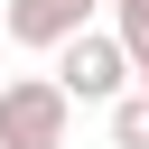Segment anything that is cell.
I'll return each mask as SVG.
<instances>
[{
  "label": "cell",
  "instance_id": "7a4b0ae2",
  "mask_svg": "<svg viewBox=\"0 0 149 149\" xmlns=\"http://www.w3.org/2000/svg\"><path fill=\"white\" fill-rule=\"evenodd\" d=\"M56 84H65V102H74V112H84V102H102V112H112V102L140 84V65H130V47H121L112 28H84V37H65V47H56Z\"/></svg>",
  "mask_w": 149,
  "mask_h": 149
},
{
  "label": "cell",
  "instance_id": "277c9868",
  "mask_svg": "<svg viewBox=\"0 0 149 149\" xmlns=\"http://www.w3.org/2000/svg\"><path fill=\"white\" fill-rule=\"evenodd\" d=\"M112 149H149V93H140V84L112 102Z\"/></svg>",
  "mask_w": 149,
  "mask_h": 149
},
{
  "label": "cell",
  "instance_id": "5b68a950",
  "mask_svg": "<svg viewBox=\"0 0 149 149\" xmlns=\"http://www.w3.org/2000/svg\"><path fill=\"white\" fill-rule=\"evenodd\" d=\"M102 19H112V37L130 47V65L149 56V0H102Z\"/></svg>",
  "mask_w": 149,
  "mask_h": 149
},
{
  "label": "cell",
  "instance_id": "8992f818",
  "mask_svg": "<svg viewBox=\"0 0 149 149\" xmlns=\"http://www.w3.org/2000/svg\"><path fill=\"white\" fill-rule=\"evenodd\" d=\"M140 93H149V56H140Z\"/></svg>",
  "mask_w": 149,
  "mask_h": 149
},
{
  "label": "cell",
  "instance_id": "3957f363",
  "mask_svg": "<svg viewBox=\"0 0 149 149\" xmlns=\"http://www.w3.org/2000/svg\"><path fill=\"white\" fill-rule=\"evenodd\" d=\"M102 19V0H0V28L28 47V56H56L65 37H84Z\"/></svg>",
  "mask_w": 149,
  "mask_h": 149
},
{
  "label": "cell",
  "instance_id": "6da1fadb",
  "mask_svg": "<svg viewBox=\"0 0 149 149\" xmlns=\"http://www.w3.org/2000/svg\"><path fill=\"white\" fill-rule=\"evenodd\" d=\"M74 102L56 74H0V149H65Z\"/></svg>",
  "mask_w": 149,
  "mask_h": 149
}]
</instances>
